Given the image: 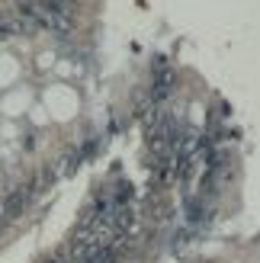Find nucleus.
I'll list each match as a JSON object with an SVG mask.
<instances>
[{"label":"nucleus","mask_w":260,"mask_h":263,"mask_svg":"<svg viewBox=\"0 0 260 263\" xmlns=\"http://www.w3.org/2000/svg\"><path fill=\"white\" fill-rule=\"evenodd\" d=\"M84 263H116V247L106 244V247H100V251H94Z\"/></svg>","instance_id":"2"},{"label":"nucleus","mask_w":260,"mask_h":263,"mask_svg":"<svg viewBox=\"0 0 260 263\" xmlns=\"http://www.w3.org/2000/svg\"><path fill=\"white\" fill-rule=\"evenodd\" d=\"M26 199H29V190H20V193H13L10 199L4 202V215L7 218H16L23 209H26Z\"/></svg>","instance_id":"1"}]
</instances>
